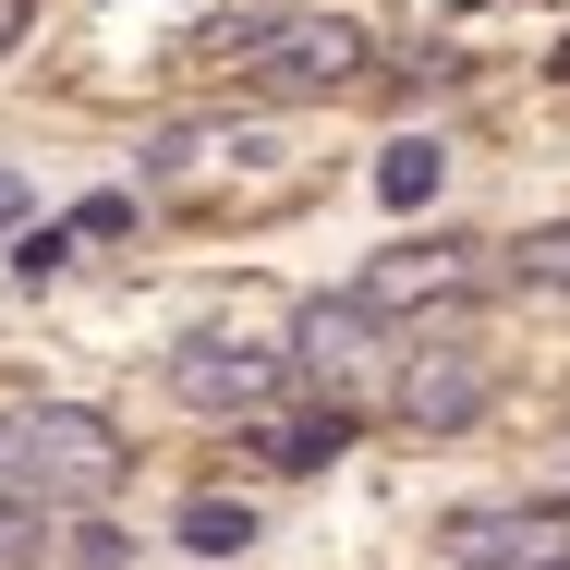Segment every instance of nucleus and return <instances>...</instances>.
Segmentation results:
<instances>
[{"label": "nucleus", "mask_w": 570, "mask_h": 570, "mask_svg": "<svg viewBox=\"0 0 570 570\" xmlns=\"http://www.w3.org/2000/svg\"><path fill=\"white\" fill-rule=\"evenodd\" d=\"M121 425L110 413H86V401H24V413H0V498L12 510H98L121 485Z\"/></svg>", "instance_id": "obj_1"}, {"label": "nucleus", "mask_w": 570, "mask_h": 570, "mask_svg": "<svg viewBox=\"0 0 570 570\" xmlns=\"http://www.w3.org/2000/svg\"><path fill=\"white\" fill-rule=\"evenodd\" d=\"M207 61L219 73H243V86H267V98H341V86H364V24H341V12H230L219 37H207Z\"/></svg>", "instance_id": "obj_2"}, {"label": "nucleus", "mask_w": 570, "mask_h": 570, "mask_svg": "<svg viewBox=\"0 0 570 570\" xmlns=\"http://www.w3.org/2000/svg\"><path fill=\"white\" fill-rule=\"evenodd\" d=\"M389 401H401V425L450 438V425H473V413L498 401V352H473V341H401Z\"/></svg>", "instance_id": "obj_3"}, {"label": "nucleus", "mask_w": 570, "mask_h": 570, "mask_svg": "<svg viewBox=\"0 0 570 570\" xmlns=\"http://www.w3.org/2000/svg\"><path fill=\"white\" fill-rule=\"evenodd\" d=\"M170 401L183 413H267L279 401V352L230 341V328H195V341L170 352Z\"/></svg>", "instance_id": "obj_4"}, {"label": "nucleus", "mask_w": 570, "mask_h": 570, "mask_svg": "<svg viewBox=\"0 0 570 570\" xmlns=\"http://www.w3.org/2000/svg\"><path fill=\"white\" fill-rule=\"evenodd\" d=\"M473 255H485V243H401V255H376V267L352 279V304H364L376 328H389V316H413V304H461V292L485 279Z\"/></svg>", "instance_id": "obj_5"}, {"label": "nucleus", "mask_w": 570, "mask_h": 570, "mask_svg": "<svg viewBox=\"0 0 570 570\" xmlns=\"http://www.w3.org/2000/svg\"><path fill=\"white\" fill-rule=\"evenodd\" d=\"M389 328H376V316H364V304H304V316H292V364H304V376H316V389H328V401H341V389H364V376H376V364H389Z\"/></svg>", "instance_id": "obj_6"}, {"label": "nucleus", "mask_w": 570, "mask_h": 570, "mask_svg": "<svg viewBox=\"0 0 570 570\" xmlns=\"http://www.w3.org/2000/svg\"><path fill=\"white\" fill-rule=\"evenodd\" d=\"M219 158H267V134H255V121H183V134L146 146V183H158V195H195Z\"/></svg>", "instance_id": "obj_7"}, {"label": "nucleus", "mask_w": 570, "mask_h": 570, "mask_svg": "<svg viewBox=\"0 0 570 570\" xmlns=\"http://www.w3.org/2000/svg\"><path fill=\"white\" fill-rule=\"evenodd\" d=\"M534 547H559L547 510H450V559L461 570H510V559H534Z\"/></svg>", "instance_id": "obj_8"}, {"label": "nucleus", "mask_w": 570, "mask_h": 570, "mask_svg": "<svg viewBox=\"0 0 570 570\" xmlns=\"http://www.w3.org/2000/svg\"><path fill=\"white\" fill-rule=\"evenodd\" d=\"M438 183H450V146L438 134H389L376 146V207H438Z\"/></svg>", "instance_id": "obj_9"}, {"label": "nucleus", "mask_w": 570, "mask_h": 570, "mask_svg": "<svg viewBox=\"0 0 570 570\" xmlns=\"http://www.w3.org/2000/svg\"><path fill=\"white\" fill-rule=\"evenodd\" d=\"M255 450L279 461V473H328V461L352 450V413H341V401H328V413H292V425H267Z\"/></svg>", "instance_id": "obj_10"}, {"label": "nucleus", "mask_w": 570, "mask_h": 570, "mask_svg": "<svg viewBox=\"0 0 570 570\" xmlns=\"http://www.w3.org/2000/svg\"><path fill=\"white\" fill-rule=\"evenodd\" d=\"M183 547H195V559H243V547H255V510H243V498H195V510H183Z\"/></svg>", "instance_id": "obj_11"}, {"label": "nucleus", "mask_w": 570, "mask_h": 570, "mask_svg": "<svg viewBox=\"0 0 570 570\" xmlns=\"http://www.w3.org/2000/svg\"><path fill=\"white\" fill-rule=\"evenodd\" d=\"M510 279L547 292V304H570V219L559 230H522V243H510Z\"/></svg>", "instance_id": "obj_12"}, {"label": "nucleus", "mask_w": 570, "mask_h": 570, "mask_svg": "<svg viewBox=\"0 0 570 570\" xmlns=\"http://www.w3.org/2000/svg\"><path fill=\"white\" fill-rule=\"evenodd\" d=\"M49 559V522H37V510H12V498H0V570H37Z\"/></svg>", "instance_id": "obj_13"}, {"label": "nucleus", "mask_w": 570, "mask_h": 570, "mask_svg": "<svg viewBox=\"0 0 570 570\" xmlns=\"http://www.w3.org/2000/svg\"><path fill=\"white\" fill-rule=\"evenodd\" d=\"M61 267H73V230H24L12 243V279H61Z\"/></svg>", "instance_id": "obj_14"}, {"label": "nucleus", "mask_w": 570, "mask_h": 570, "mask_svg": "<svg viewBox=\"0 0 570 570\" xmlns=\"http://www.w3.org/2000/svg\"><path fill=\"white\" fill-rule=\"evenodd\" d=\"M61 230H73V243H110V230H134V195H86Z\"/></svg>", "instance_id": "obj_15"}, {"label": "nucleus", "mask_w": 570, "mask_h": 570, "mask_svg": "<svg viewBox=\"0 0 570 570\" xmlns=\"http://www.w3.org/2000/svg\"><path fill=\"white\" fill-rule=\"evenodd\" d=\"M12 207H24V170H0V219H12Z\"/></svg>", "instance_id": "obj_16"}, {"label": "nucleus", "mask_w": 570, "mask_h": 570, "mask_svg": "<svg viewBox=\"0 0 570 570\" xmlns=\"http://www.w3.org/2000/svg\"><path fill=\"white\" fill-rule=\"evenodd\" d=\"M12 24H24V0H0V49H12Z\"/></svg>", "instance_id": "obj_17"}, {"label": "nucleus", "mask_w": 570, "mask_h": 570, "mask_svg": "<svg viewBox=\"0 0 570 570\" xmlns=\"http://www.w3.org/2000/svg\"><path fill=\"white\" fill-rule=\"evenodd\" d=\"M559 73H570V37H559Z\"/></svg>", "instance_id": "obj_18"}]
</instances>
